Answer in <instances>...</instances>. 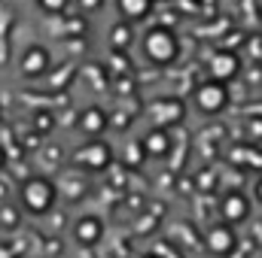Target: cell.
I'll return each instance as SVG.
<instances>
[{"label": "cell", "mask_w": 262, "mask_h": 258, "mask_svg": "<svg viewBox=\"0 0 262 258\" xmlns=\"http://www.w3.org/2000/svg\"><path fill=\"white\" fill-rule=\"evenodd\" d=\"M18 200L31 216H46L58 200V186L49 176H28L18 192Z\"/></svg>", "instance_id": "obj_1"}, {"label": "cell", "mask_w": 262, "mask_h": 258, "mask_svg": "<svg viewBox=\"0 0 262 258\" xmlns=\"http://www.w3.org/2000/svg\"><path fill=\"white\" fill-rule=\"evenodd\" d=\"M79 131L89 134V137H101L107 131V113L101 107H85L82 116H79Z\"/></svg>", "instance_id": "obj_10"}, {"label": "cell", "mask_w": 262, "mask_h": 258, "mask_svg": "<svg viewBox=\"0 0 262 258\" xmlns=\"http://www.w3.org/2000/svg\"><path fill=\"white\" fill-rule=\"evenodd\" d=\"M49 64H52V55H49L43 46H31V49H25V55H21V61H18L21 73H25L28 79L43 76V73L49 70Z\"/></svg>", "instance_id": "obj_6"}, {"label": "cell", "mask_w": 262, "mask_h": 258, "mask_svg": "<svg viewBox=\"0 0 262 258\" xmlns=\"http://www.w3.org/2000/svg\"><path fill=\"white\" fill-rule=\"evenodd\" d=\"M79 3H82V9H85V12H95V9H101V6H104V0H79Z\"/></svg>", "instance_id": "obj_17"}, {"label": "cell", "mask_w": 262, "mask_h": 258, "mask_svg": "<svg viewBox=\"0 0 262 258\" xmlns=\"http://www.w3.org/2000/svg\"><path fill=\"white\" fill-rule=\"evenodd\" d=\"M46 12H64V6L70 3V0H37Z\"/></svg>", "instance_id": "obj_15"}, {"label": "cell", "mask_w": 262, "mask_h": 258, "mask_svg": "<svg viewBox=\"0 0 262 258\" xmlns=\"http://www.w3.org/2000/svg\"><path fill=\"white\" fill-rule=\"evenodd\" d=\"M210 79H216V82H229L235 73H238V58L235 55H229V52H220V55H213L210 58Z\"/></svg>", "instance_id": "obj_11"}, {"label": "cell", "mask_w": 262, "mask_h": 258, "mask_svg": "<svg viewBox=\"0 0 262 258\" xmlns=\"http://www.w3.org/2000/svg\"><path fill=\"white\" fill-rule=\"evenodd\" d=\"M195 107L201 113H223L229 107V88L226 82H216V79H207L195 88Z\"/></svg>", "instance_id": "obj_3"}, {"label": "cell", "mask_w": 262, "mask_h": 258, "mask_svg": "<svg viewBox=\"0 0 262 258\" xmlns=\"http://www.w3.org/2000/svg\"><path fill=\"white\" fill-rule=\"evenodd\" d=\"M143 52H146V58H149L152 64H171V61H177V55H180V40H177V34L168 31V28H152V31L143 37Z\"/></svg>", "instance_id": "obj_2"}, {"label": "cell", "mask_w": 262, "mask_h": 258, "mask_svg": "<svg viewBox=\"0 0 262 258\" xmlns=\"http://www.w3.org/2000/svg\"><path fill=\"white\" fill-rule=\"evenodd\" d=\"M73 161H76L79 167H85V170H104V167L113 164V149H110L104 140H92V143H85L82 149H76Z\"/></svg>", "instance_id": "obj_4"}, {"label": "cell", "mask_w": 262, "mask_h": 258, "mask_svg": "<svg viewBox=\"0 0 262 258\" xmlns=\"http://www.w3.org/2000/svg\"><path fill=\"white\" fill-rule=\"evenodd\" d=\"M149 116L159 128H171V125H180L186 119V107H183V100L168 97V100H156L149 107Z\"/></svg>", "instance_id": "obj_5"}, {"label": "cell", "mask_w": 262, "mask_h": 258, "mask_svg": "<svg viewBox=\"0 0 262 258\" xmlns=\"http://www.w3.org/2000/svg\"><path fill=\"white\" fill-rule=\"evenodd\" d=\"M204 246L210 255H229L235 249V234L229 225H213L207 234H204Z\"/></svg>", "instance_id": "obj_8"}, {"label": "cell", "mask_w": 262, "mask_h": 258, "mask_svg": "<svg viewBox=\"0 0 262 258\" xmlns=\"http://www.w3.org/2000/svg\"><path fill=\"white\" fill-rule=\"evenodd\" d=\"M140 146H143V152L152 155V158L168 155V149H171V134H168L165 128H156V131H149V134L140 140Z\"/></svg>", "instance_id": "obj_12"}, {"label": "cell", "mask_w": 262, "mask_h": 258, "mask_svg": "<svg viewBox=\"0 0 262 258\" xmlns=\"http://www.w3.org/2000/svg\"><path fill=\"white\" fill-rule=\"evenodd\" d=\"M0 116H3V110H0Z\"/></svg>", "instance_id": "obj_20"}, {"label": "cell", "mask_w": 262, "mask_h": 258, "mask_svg": "<svg viewBox=\"0 0 262 258\" xmlns=\"http://www.w3.org/2000/svg\"><path fill=\"white\" fill-rule=\"evenodd\" d=\"M253 197H256V203H262V179H256V189H253Z\"/></svg>", "instance_id": "obj_18"}, {"label": "cell", "mask_w": 262, "mask_h": 258, "mask_svg": "<svg viewBox=\"0 0 262 258\" xmlns=\"http://www.w3.org/2000/svg\"><path fill=\"white\" fill-rule=\"evenodd\" d=\"M3 161H6V158H3V149H0V167H3Z\"/></svg>", "instance_id": "obj_19"}, {"label": "cell", "mask_w": 262, "mask_h": 258, "mask_svg": "<svg viewBox=\"0 0 262 258\" xmlns=\"http://www.w3.org/2000/svg\"><path fill=\"white\" fill-rule=\"evenodd\" d=\"M116 6H119V12L134 21V18H143L146 12H149V0H116Z\"/></svg>", "instance_id": "obj_13"}, {"label": "cell", "mask_w": 262, "mask_h": 258, "mask_svg": "<svg viewBox=\"0 0 262 258\" xmlns=\"http://www.w3.org/2000/svg\"><path fill=\"white\" fill-rule=\"evenodd\" d=\"M220 210H223V219H226L229 225H235V222H244V219L250 216V200L241 192H229L223 197Z\"/></svg>", "instance_id": "obj_9"}, {"label": "cell", "mask_w": 262, "mask_h": 258, "mask_svg": "<svg viewBox=\"0 0 262 258\" xmlns=\"http://www.w3.org/2000/svg\"><path fill=\"white\" fill-rule=\"evenodd\" d=\"M0 222H3V225H9V228H15V225H18V213H15V210H9V207H3V210H0Z\"/></svg>", "instance_id": "obj_16"}, {"label": "cell", "mask_w": 262, "mask_h": 258, "mask_svg": "<svg viewBox=\"0 0 262 258\" xmlns=\"http://www.w3.org/2000/svg\"><path fill=\"white\" fill-rule=\"evenodd\" d=\"M131 40H134V37H131V24H125V21H122V24H116V28H113V37H110L113 49H125Z\"/></svg>", "instance_id": "obj_14"}, {"label": "cell", "mask_w": 262, "mask_h": 258, "mask_svg": "<svg viewBox=\"0 0 262 258\" xmlns=\"http://www.w3.org/2000/svg\"><path fill=\"white\" fill-rule=\"evenodd\" d=\"M73 237H76L79 246H95L104 237V222L98 216H82V219L73 222Z\"/></svg>", "instance_id": "obj_7"}]
</instances>
